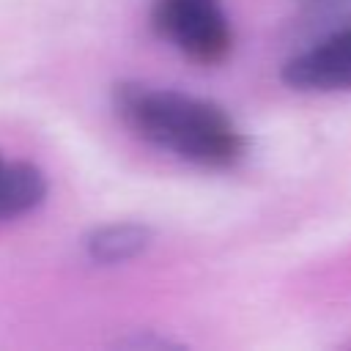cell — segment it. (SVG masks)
<instances>
[{"mask_svg": "<svg viewBox=\"0 0 351 351\" xmlns=\"http://www.w3.org/2000/svg\"><path fill=\"white\" fill-rule=\"evenodd\" d=\"M112 110L134 137L186 165L230 170L247 156V134L211 99L126 80L112 88Z\"/></svg>", "mask_w": 351, "mask_h": 351, "instance_id": "cell-1", "label": "cell"}, {"mask_svg": "<svg viewBox=\"0 0 351 351\" xmlns=\"http://www.w3.org/2000/svg\"><path fill=\"white\" fill-rule=\"evenodd\" d=\"M151 27L200 66H217L233 52V22L225 0H154Z\"/></svg>", "mask_w": 351, "mask_h": 351, "instance_id": "cell-2", "label": "cell"}, {"mask_svg": "<svg viewBox=\"0 0 351 351\" xmlns=\"http://www.w3.org/2000/svg\"><path fill=\"white\" fill-rule=\"evenodd\" d=\"M282 82L304 93L351 90V27L335 30L307 49L291 55L280 71Z\"/></svg>", "mask_w": 351, "mask_h": 351, "instance_id": "cell-3", "label": "cell"}, {"mask_svg": "<svg viewBox=\"0 0 351 351\" xmlns=\"http://www.w3.org/2000/svg\"><path fill=\"white\" fill-rule=\"evenodd\" d=\"M154 230L143 222H107L82 239V250L96 266H121L148 252Z\"/></svg>", "mask_w": 351, "mask_h": 351, "instance_id": "cell-4", "label": "cell"}, {"mask_svg": "<svg viewBox=\"0 0 351 351\" xmlns=\"http://www.w3.org/2000/svg\"><path fill=\"white\" fill-rule=\"evenodd\" d=\"M47 192L49 184L38 165L0 154V222L36 211L47 200Z\"/></svg>", "mask_w": 351, "mask_h": 351, "instance_id": "cell-5", "label": "cell"}]
</instances>
